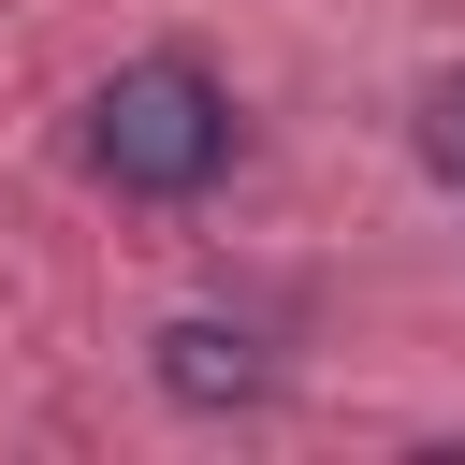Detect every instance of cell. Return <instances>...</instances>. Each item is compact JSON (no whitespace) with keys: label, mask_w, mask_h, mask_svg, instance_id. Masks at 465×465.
I'll list each match as a JSON object with an SVG mask.
<instances>
[{"label":"cell","mask_w":465,"mask_h":465,"mask_svg":"<svg viewBox=\"0 0 465 465\" xmlns=\"http://www.w3.org/2000/svg\"><path fill=\"white\" fill-rule=\"evenodd\" d=\"M87 174L116 203H203L232 174V87L203 58H131L102 102H87Z\"/></svg>","instance_id":"cell-1"},{"label":"cell","mask_w":465,"mask_h":465,"mask_svg":"<svg viewBox=\"0 0 465 465\" xmlns=\"http://www.w3.org/2000/svg\"><path fill=\"white\" fill-rule=\"evenodd\" d=\"M160 392L203 407V421H218V407H262V392H276V349H262L247 320H160Z\"/></svg>","instance_id":"cell-2"},{"label":"cell","mask_w":465,"mask_h":465,"mask_svg":"<svg viewBox=\"0 0 465 465\" xmlns=\"http://www.w3.org/2000/svg\"><path fill=\"white\" fill-rule=\"evenodd\" d=\"M421 174H436V189H465V73H436V87H421Z\"/></svg>","instance_id":"cell-3"}]
</instances>
